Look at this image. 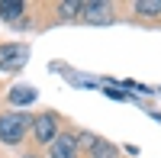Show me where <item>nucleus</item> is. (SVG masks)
Returning <instances> with one entry per match:
<instances>
[{"instance_id": "0eeeda50", "label": "nucleus", "mask_w": 161, "mask_h": 158, "mask_svg": "<svg viewBox=\"0 0 161 158\" xmlns=\"http://www.w3.org/2000/svg\"><path fill=\"white\" fill-rule=\"evenodd\" d=\"M32 100H36V90H32V87H26V84L10 90V103H13V107H29Z\"/></svg>"}, {"instance_id": "9b49d317", "label": "nucleus", "mask_w": 161, "mask_h": 158, "mask_svg": "<svg viewBox=\"0 0 161 158\" xmlns=\"http://www.w3.org/2000/svg\"><path fill=\"white\" fill-rule=\"evenodd\" d=\"M103 94L110 97V100H129V94H126V90H119L113 81H103Z\"/></svg>"}, {"instance_id": "f257e3e1", "label": "nucleus", "mask_w": 161, "mask_h": 158, "mask_svg": "<svg viewBox=\"0 0 161 158\" xmlns=\"http://www.w3.org/2000/svg\"><path fill=\"white\" fill-rule=\"evenodd\" d=\"M29 126H32L29 113H19V110L0 113V142H3V145H16V142H23Z\"/></svg>"}, {"instance_id": "39448f33", "label": "nucleus", "mask_w": 161, "mask_h": 158, "mask_svg": "<svg viewBox=\"0 0 161 158\" xmlns=\"http://www.w3.org/2000/svg\"><path fill=\"white\" fill-rule=\"evenodd\" d=\"M23 58H26V45H16V42L0 45V71L19 68V61H23Z\"/></svg>"}, {"instance_id": "9d476101", "label": "nucleus", "mask_w": 161, "mask_h": 158, "mask_svg": "<svg viewBox=\"0 0 161 158\" xmlns=\"http://www.w3.org/2000/svg\"><path fill=\"white\" fill-rule=\"evenodd\" d=\"M80 13V0H64V3H58V16L61 20H77Z\"/></svg>"}, {"instance_id": "7ed1b4c3", "label": "nucleus", "mask_w": 161, "mask_h": 158, "mask_svg": "<svg viewBox=\"0 0 161 158\" xmlns=\"http://www.w3.org/2000/svg\"><path fill=\"white\" fill-rule=\"evenodd\" d=\"M32 139L36 142H45V145H52V139L58 136V116L55 113H39L32 116Z\"/></svg>"}, {"instance_id": "f03ea898", "label": "nucleus", "mask_w": 161, "mask_h": 158, "mask_svg": "<svg viewBox=\"0 0 161 158\" xmlns=\"http://www.w3.org/2000/svg\"><path fill=\"white\" fill-rule=\"evenodd\" d=\"M77 20H80V23H87V26H106V23H113V7H110V3H103V0L80 3Z\"/></svg>"}, {"instance_id": "6e6552de", "label": "nucleus", "mask_w": 161, "mask_h": 158, "mask_svg": "<svg viewBox=\"0 0 161 158\" xmlns=\"http://www.w3.org/2000/svg\"><path fill=\"white\" fill-rule=\"evenodd\" d=\"M132 10H136L139 16H161V0H136Z\"/></svg>"}, {"instance_id": "1a4fd4ad", "label": "nucleus", "mask_w": 161, "mask_h": 158, "mask_svg": "<svg viewBox=\"0 0 161 158\" xmlns=\"http://www.w3.org/2000/svg\"><path fill=\"white\" fill-rule=\"evenodd\" d=\"M90 158H119V152H116V145H113V142L97 139V145L90 149Z\"/></svg>"}, {"instance_id": "20e7f679", "label": "nucleus", "mask_w": 161, "mask_h": 158, "mask_svg": "<svg viewBox=\"0 0 161 158\" xmlns=\"http://www.w3.org/2000/svg\"><path fill=\"white\" fill-rule=\"evenodd\" d=\"M48 155L52 158H77L80 155V145H77V136L74 133H58L48 145Z\"/></svg>"}, {"instance_id": "423d86ee", "label": "nucleus", "mask_w": 161, "mask_h": 158, "mask_svg": "<svg viewBox=\"0 0 161 158\" xmlns=\"http://www.w3.org/2000/svg\"><path fill=\"white\" fill-rule=\"evenodd\" d=\"M23 13H26V3H19V0H3V3H0V16L7 23H16Z\"/></svg>"}, {"instance_id": "f8f14e48", "label": "nucleus", "mask_w": 161, "mask_h": 158, "mask_svg": "<svg viewBox=\"0 0 161 158\" xmlns=\"http://www.w3.org/2000/svg\"><path fill=\"white\" fill-rule=\"evenodd\" d=\"M23 158H39V155H23Z\"/></svg>"}]
</instances>
